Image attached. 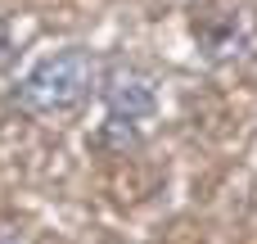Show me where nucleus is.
Masks as SVG:
<instances>
[{
    "label": "nucleus",
    "mask_w": 257,
    "mask_h": 244,
    "mask_svg": "<svg viewBox=\"0 0 257 244\" xmlns=\"http://www.w3.org/2000/svg\"><path fill=\"white\" fill-rule=\"evenodd\" d=\"M95 77H99V68H95L90 50H81V45L54 50L14 86V109L27 118H63L90 100Z\"/></svg>",
    "instance_id": "f257e3e1"
},
{
    "label": "nucleus",
    "mask_w": 257,
    "mask_h": 244,
    "mask_svg": "<svg viewBox=\"0 0 257 244\" xmlns=\"http://www.w3.org/2000/svg\"><path fill=\"white\" fill-rule=\"evenodd\" d=\"M194 36L203 45L208 59H239L244 45H248V18L244 14H203L194 23Z\"/></svg>",
    "instance_id": "7ed1b4c3"
},
{
    "label": "nucleus",
    "mask_w": 257,
    "mask_h": 244,
    "mask_svg": "<svg viewBox=\"0 0 257 244\" xmlns=\"http://www.w3.org/2000/svg\"><path fill=\"white\" fill-rule=\"evenodd\" d=\"M0 244H23V231H14V226H0Z\"/></svg>",
    "instance_id": "20e7f679"
},
{
    "label": "nucleus",
    "mask_w": 257,
    "mask_h": 244,
    "mask_svg": "<svg viewBox=\"0 0 257 244\" xmlns=\"http://www.w3.org/2000/svg\"><path fill=\"white\" fill-rule=\"evenodd\" d=\"M104 104H108V118H122V122L140 127L145 118H154L158 95H154V82L136 63H113L104 72Z\"/></svg>",
    "instance_id": "f03ea898"
}]
</instances>
